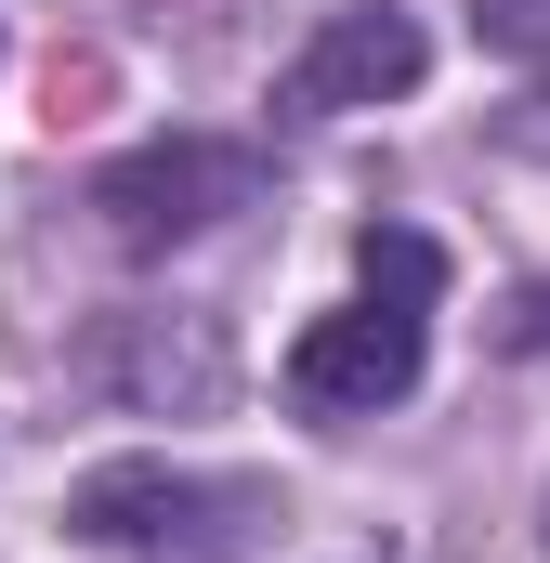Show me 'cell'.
I'll return each instance as SVG.
<instances>
[{
    "label": "cell",
    "mask_w": 550,
    "mask_h": 563,
    "mask_svg": "<svg viewBox=\"0 0 550 563\" xmlns=\"http://www.w3.org/2000/svg\"><path fill=\"white\" fill-rule=\"evenodd\" d=\"M263 197V157L223 132H170V144H132L106 184H92V210L119 223V250H170V236H210L223 210H250Z\"/></svg>",
    "instance_id": "1"
},
{
    "label": "cell",
    "mask_w": 550,
    "mask_h": 563,
    "mask_svg": "<svg viewBox=\"0 0 550 563\" xmlns=\"http://www.w3.org/2000/svg\"><path fill=\"white\" fill-rule=\"evenodd\" d=\"M407 380H419V314H394V301L315 314V328L288 341V394H301V407H328V420H381Z\"/></svg>",
    "instance_id": "2"
},
{
    "label": "cell",
    "mask_w": 550,
    "mask_h": 563,
    "mask_svg": "<svg viewBox=\"0 0 550 563\" xmlns=\"http://www.w3.org/2000/svg\"><path fill=\"white\" fill-rule=\"evenodd\" d=\"M419 66H432V40H419L394 0H367V13H341V26H315V40H301L288 106H301V119H354V106H394V92H419Z\"/></svg>",
    "instance_id": "3"
},
{
    "label": "cell",
    "mask_w": 550,
    "mask_h": 563,
    "mask_svg": "<svg viewBox=\"0 0 550 563\" xmlns=\"http://www.w3.org/2000/svg\"><path fill=\"white\" fill-rule=\"evenodd\" d=\"M210 498H237V485H197V472H170V459H119V472H92V485L66 498V525L106 538V551H170V525L210 511Z\"/></svg>",
    "instance_id": "4"
},
{
    "label": "cell",
    "mask_w": 550,
    "mask_h": 563,
    "mask_svg": "<svg viewBox=\"0 0 550 563\" xmlns=\"http://www.w3.org/2000/svg\"><path fill=\"white\" fill-rule=\"evenodd\" d=\"M354 276H367V301H394V314H432L446 250H432V236H407V223H367V236H354Z\"/></svg>",
    "instance_id": "5"
},
{
    "label": "cell",
    "mask_w": 550,
    "mask_h": 563,
    "mask_svg": "<svg viewBox=\"0 0 550 563\" xmlns=\"http://www.w3.org/2000/svg\"><path fill=\"white\" fill-rule=\"evenodd\" d=\"M472 26H485L498 53H538V40H550V0H472Z\"/></svg>",
    "instance_id": "6"
},
{
    "label": "cell",
    "mask_w": 550,
    "mask_h": 563,
    "mask_svg": "<svg viewBox=\"0 0 550 563\" xmlns=\"http://www.w3.org/2000/svg\"><path fill=\"white\" fill-rule=\"evenodd\" d=\"M512 341H525V354H550V288H525V314H512Z\"/></svg>",
    "instance_id": "7"
}]
</instances>
